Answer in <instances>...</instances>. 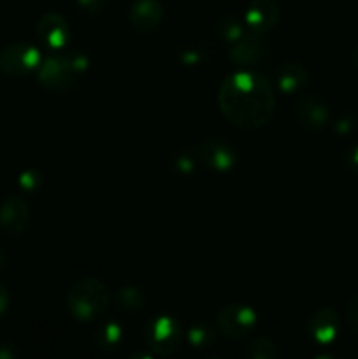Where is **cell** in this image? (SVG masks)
I'll return each instance as SVG.
<instances>
[{
	"instance_id": "6",
	"label": "cell",
	"mask_w": 358,
	"mask_h": 359,
	"mask_svg": "<svg viewBox=\"0 0 358 359\" xmlns=\"http://www.w3.org/2000/svg\"><path fill=\"white\" fill-rule=\"evenodd\" d=\"M77 69L74 67L72 60L70 58H48L44 62H41L37 72V81L42 84V88H46L48 91L53 93H63V91L69 90L74 84L77 76Z\"/></svg>"
},
{
	"instance_id": "8",
	"label": "cell",
	"mask_w": 358,
	"mask_h": 359,
	"mask_svg": "<svg viewBox=\"0 0 358 359\" xmlns=\"http://www.w3.org/2000/svg\"><path fill=\"white\" fill-rule=\"evenodd\" d=\"M269 56V44L262 34L251 32L249 35H242L239 41L232 44L230 62L239 67H253Z\"/></svg>"
},
{
	"instance_id": "25",
	"label": "cell",
	"mask_w": 358,
	"mask_h": 359,
	"mask_svg": "<svg viewBox=\"0 0 358 359\" xmlns=\"http://www.w3.org/2000/svg\"><path fill=\"white\" fill-rule=\"evenodd\" d=\"M18 356V351L11 344H0V359H13Z\"/></svg>"
},
{
	"instance_id": "26",
	"label": "cell",
	"mask_w": 358,
	"mask_h": 359,
	"mask_svg": "<svg viewBox=\"0 0 358 359\" xmlns=\"http://www.w3.org/2000/svg\"><path fill=\"white\" fill-rule=\"evenodd\" d=\"M346 163L350 165V167L353 168V170L358 172V146L351 147V149L347 151V154H346Z\"/></svg>"
},
{
	"instance_id": "18",
	"label": "cell",
	"mask_w": 358,
	"mask_h": 359,
	"mask_svg": "<svg viewBox=\"0 0 358 359\" xmlns=\"http://www.w3.org/2000/svg\"><path fill=\"white\" fill-rule=\"evenodd\" d=\"M118 304L119 307L125 309V311L135 312L140 311L146 304V297H144L142 290L133 286H125L118 291Z\"/></svg>"
},
{
	"instance_id": "1",
	"label": "cell",
	"mask_w": 358,
	"mask_h": 359,
	"mask_svg": "<svg viewBox=\"0 0 358 359\" xmlns=\"http://www.w3.org/2000/svg\"><path fill=\"white\" fill-rule=\"evenodd\" d=\"M218 105L228 123L237 128L256 130L272 118L276 95L265 76L242 69L225 77L220 84Z\"/></svg>"
},
{
	"instance_id": "5",
	"label": "cell",
	"mask_w": 358,
	"mask_h": 359,
	"mask_svg": "<svg viewBox=\"0 0 358 359\" xmlns=\"http://www.w3.org/2000/svg\"><path fill=\"white\" fill-rule=\"evenodd\" d=\"M41 65V53L28 42H13L0 51V70L6 76L21 77Z\"/></svg>"
},
{
	"instance_id": "12",
	"label": "cell",
	"mask_w": 358,
	"mask_h": 359,
	"mask_svg": "<svg viewBox=\"0 0 358 359\" xmlns=\"http://www.w3.org/2000/svg\"><path fill=\"white\" fill-rule=\"evenodd\" d=\"M164 7L158 0H133L128 11V21L139 34H150L160 27Z\"/></svg>"
},
{
	"instance_id": "3",
	"label": "cell",
	"mask_w": 358,
	"mask_h": 359,
	"mask_svg": "<svg viewBox=\"0 0 358 359\" xmlns=\"http://www.w3.org/2000/svg\"><path fill=\"white\" fill-rule=\"evenodd\" d=\"M256 321H258L256 312L249 305L232 302L218 311L216 328L227 339L242 340L255 330Z\"/></svg>"
},
{
	"instance_id": "28",
	"label": "cell",
	"mask_w": 358,
	"mask_h": 359,
	"mask_svg": "<svg viewBox=\"0 0 358 359\" xmlns=\"http://www.w3.org/2000/svg\"><path fill=\"white\" fill-rule=\"evenodd\" d=\"M353 62H354V65L358 67V48L353 51Z\"/></svg>"
},
{
	"instance_id": "17",
	"label": "cell",
	"mask_w": 358,
	"mask_h": 359,
	"mask_svg": "<svg viewBox=\"0 0 358 359\" xmlns=\"http://www.w3.org/2000/svg\"><path fill=\"white\" fill-rule=\"evenodd\" d=\"M216 332L218 328L211 325V323L199 321L190 328L188 342L192 344V347H195V349H206V347H211L214 344V340H216Z\"/></svg>"
},
{
	"instance_id": "21",
	"label": "cell",
	"mask_w": 358,
	"mask_h": 359,
	"mask_svg": "<svg viewBox=\"0 0 358 359\" xmlns=\"http://www.w3.org/2000/svg\"><path fill=\"white\" fill-rule=\"evenodd\" d=\"M20 186L23 189H27V191H34V189H37L41 186V174L35 170L23 172L20 177Z\"/></svg>"
},
{
	"instance_id": "13",
	"label": "cell",
	"mask_w": 358,
	"mask_h": 359,
	"mask_svg": "<svg viewBox=\"0 0 358 359\" xmlns=\"http://www.w3.org/2000/svg\"><path fill=\"white\" fill-rule=\"evenodd\" d=\"M297 118L304 128L319 132L330 119L329 105L318 95H304L297 104Z\"/></svg>"
},
{
	"instance_id": "22",
	"label": "cell",
	"mask_w": 358,
	"mask_h": 359,
	"mask_svg": "<svg viewBox=\"0 0 358 359\" xmlns=\"http://www.w3.org/2000/svg\"><path fill=\"white\" fill-rule=\"evenodd\" d=\"M346 319L350 326L358 332V294H354L346 305Z\"/></svg>"
},
{
	"instance_id": "10",
	"label": "cell",
	"mask_w": 358,
	"mask_h": 359,
	"mask_svg": "<svg viewBox=\"0 0 358 359\" xmlns=\"http://www.w3.org/2000/svg\"><path fill=\"white\" fill-rule=\"evenodd\" d=\"M307 332L318 346H330L340 333V318L333 309L321 307L307 319Z\"/></svg>"
},
{
	"instance_id": "4",
	"label": "cell",
	"mask_w": 358,
	"mask_h": 359,
	"mask_svg": "<svg viewBox=\"0 0 358 359\" xmlns=\"http://www.w3.org/2000/svg\"><path fill=\"white\" fill-rule=\"evenodd\" d=\"M144 340L154 354L171 356L179 349V344H181V326L174 318L158 316L146 325Z\"/></svg>"
},
{
	"instance_id": "24",
	"label": "cell",
	"mask_w": 358,
	"mask_h": 359,
	"mask_svg": "<svg viewBox=\"0 0 358 359\" xmlns=\"http://www.w3.org/2000/svg\"><path fill=\"white\" fill-rule=\"evenodd\" d=\"M9 304H11L9 291H7V287L4 286L2 283H0V318H2V316L7 312V309H9Z\"/></svg>"
},
{
	"instance_id": "14",
	"label": "cell",
	"mask_w": 358,
	"mask_h": 359,
	"mask_svg": "<svg viewBox=\"0 0 358 359\" xmlns=\"http://www.w3.org/2000/svg\"><path fill=\"white\" fill-rule=\"evenodd\" d=\"M244 20L251 32L265 35L279 20V6L276 0H251L246 9Z\"/></svg>"
},
{
	"instance_id": "27",
	"label": "cell",
	"mask_w": 358,
	"mask_h": 359,
	"mask_svg": "<svg viewBox=\"0 0 358 359\" xmlns=\"http://www.w3.org/2000/svg\"><path fill=\"white\" fill-rule=\"evenodd\" d=\"M4 265H6V252H4V249L0 248V269H2Z\"/></svg>"
},
{
	"instance_id": "20",
	"label": "cell",
	"mask_w": 358,
	"mask_h": 359,
	"mask_svg": "<svg viewBox=\"0 0 358 359\" xmlns=\"http://www.w3.org/2000/svg\"><path fill=\"white\" fill-rule=\"evenodd\" d=\"M216 32L225 42H230V44H234L235 41H239V39L244 35V28H242L241 21L234 16L221 18V20L218 21Z\"/></svg>"
},
{
	"instance_id": "15",
	"label": "cell",
	"mask_w": 358,
	"mask_h": 359,
	"mask_svg": "<svg viewBox=\"0 0 358 359\" xmlns=\"http://www.w3.org/2000/svg\"><path fill=\"white\" fill-rule=\"evenodd\" d=\"M307 81L309 72L305 70L304 65H300V63L297 62L283 63V65L276 70L277 88L286 95L302 90V88L307 84Z\"/></svg>"
},
{
	"instance_id": "11",
	"label": "cell",
	"mask_w": 358,
	"mask_h": 359,
	"mask_svg": "<svg viewBox=\"0 0 358 359\" xmlns=\"http://www.w3.org/2000/svg\"><path fill=\"white\" fill-rule=\"evenodd\" d=\"M199 156L204 165L216 172H227L237 161V154L235 149L223 139L218 137H211V139L204 140L199 147Z\"/></svg>"
},
{
	"instance_id": "19",
	"label": "cell",
	"mask_w": 358,
	"mask_h": 359,
	"mask_svg": "<svg viewBox=\"0 0 358 359\" xmlns=\"http://www.w3.org/2000/svg\"><path fill=\"white\" fill-rule=\"evenodd\" d=\"M246 356L255 359H272L277 356V347L269 337H256L246 347Z\"/></svg>"
},
{
	"instance_id": "7",
	"label": "cell",
	"mask_w": 358,
	"mask_h": 359,
	"mask_svg": "<svg viewBox=\"0 0 358 359\" xmlns=\"http://www.w3.org/2000/svg\"><path fill=\"white\" fill-rule=\"evenodd\" d=\"M32 223V210L21 196H7L0 205V230L9 237H20Z\"/></svg>"
},
{
	"instance_id": "16",
	"label": "cell",
	"mask_w": 358,
	"mask_h": 359,
	"mask_svg": "<svg viewBox=\"0 0 358 359\" xmlns=\"http://www.w3.org/2000/svg\"><path fill=\"white\" fill-rule=\"evenodd\" d=\"M121 340L123 330L121 326L114 321L104 323V325L97 330V333H95V347H97V351H100V353L104 354L112 353V351L118 349Z\"/></svg>"
},
{
	"instance_id": "23",
	"label": "cell",
	"mask_w": 358,
	"mask_h": 359,
	"mask_svg": "<svg viewBox=\"0 0 358 359\" xmlns=\"http://www.w3.org/2000/svg\"><path fill=\"white\" fill-rule=\"evenodd\" d=\"M77 4L83 7V11H86V13L90 14H95L98 13V11L104 9L105 0H77Z\"/></svg>"
},
{
	"instance_id": "2",
	"label": "cell",
	"mask_w": 358,
	"mask_h": 359,
	"mask_svg": "<svg viewBox=\"0 0 358 359\" xmlns=\"http://www.w3.org/2000/svg\"><path fill=\"white\" fill-rule=\"evenodd\" d=\"M111 304L107 286L97 277L77 280L67 293V311L76 321L91 323L102 318Z\"/></svg>"
},
{
	"instance_id": "9",
	"label": "cell",
	"mask_w": 358,
	"mask_h": 359,
	"mask_svg": "<svg viewBox=\"0 0 358 359\" xmlns=\"http://www.w3.org/2000/svg\"><path fill=\"white\" fill-rule=\"evenodd\" d=\"M35 34H37L39 41H41L46 48L60 51V49H63L69 44V21L58 13H46L44 16L37 21Z\"/></svg>"
}]
</instances>
